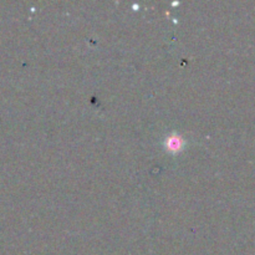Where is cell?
Masks as SVG:
<instances>
[{
	"label": "cell",
	"mask_w": 255,
	"mask_h": 255,
	"mask_svg": "<svg viewBox=\"0 0 255 255\" xmlns=\"http://www.w3.org/2000/svg\"><path fill=\"white\" fill-rule=\"evenodd\" d=\"M182 144H183V142H182L179 137H171V138H168V142H167V146H168L171 151H179L182 148Z\"/></svg>",
	"instance_id": "1"
}]
</instances>
